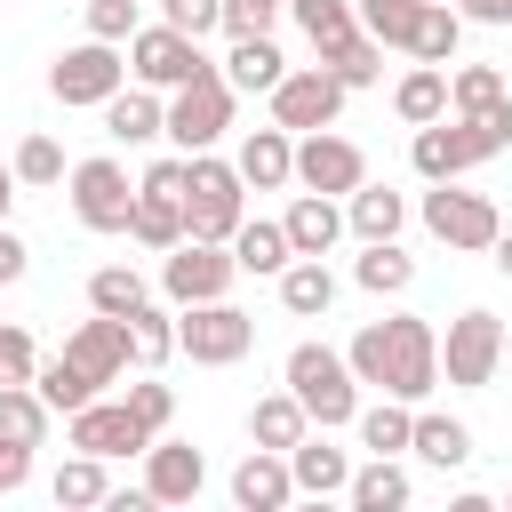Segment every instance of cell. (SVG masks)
<instances>
[{"label": "cell", "instance_id": "5b68a950", "mask_svg": "<svg viewBox=\"0 0 512 512\" xmlns=\"http://www.w3.org/2000/svg\"><path fill=\"white\" fill-rule=\"evenodd\" d=\"M176 352H184L192 368H232V360L256 352V320H248L240 304H224V296L176 304Z\"/></svg>", "mask_w": 512, "mask_h": 512}, {"label": "cell", "instance_id": "7bdbcfd3", "mask_svg": "<svg viewBox=\"0 0 512 512\" xmlns=\"http://www.w3.org/2000/svg\"><path fill=\"white\" fill-rule=\"evenodd\" d=\"M32 392H40V400H48L56 416H72L80 400H96V384H88V376H80V368H72L64 352H56V360H40V376H32Z\"/></svg>", "mask_w": 512, "mask_h": 512}, {"label": "cell", "instance_id": "9f6ffc18", "mask_svg": "<svg viewBox=\"0 0 512 512\" xmlns=\"http://www.w3.org/2000/svg\"><path fill=\"white\" fill-rule=\"evenodd\" d=\"M504 368H512V328H504Z\"/></svg>", "mask_w": 512, "mask_h": 512}, {"label": "cell", "instance_id": "6f0895ef", "mask_svg": "<svg viewBox=\"0 0 512 512\" xmlns=\"http://www.w3.org/2000/svg\"><path fill=\"white\" fill-rule=\"evenodd\" d=\"M0 496H8V480H0Z\"/></svg>", "mask_w": 512, "mask_h": 512}, {"label": "cell", "instance_id": "681fc988", "mask_svg": "<svg viewBox=\"0 0 512 512\" xmlns=\"http://www.w3.org/2000/svg\"><path fill=\"white\" fill-rule=\"evenodd\" d=\"M128 32H136V0H88V40L128 48Z\"/></svg>", "mask_w": 512, "mask_h": 512}, {"label": "cell", "instance_id": "74e56055", "mask_svg": "<svg viewBox=\"0 0 512 512\" xmlns=\"http://www.w3.org/2000/svg\"><path fill=\"white\" fill-rule=\"evenodd\" d=\"M288 16L304 24V40H312L320 56H328L336 40H352V32H360V16H352V0H288Z\"/></svg>", "mask_w": 512, "mask_h": 512}, {"label": "cell", "instance_id": "ffe728a7", "mask_svg": "<svg viewBox=\"0 0 512 512\" xmlns=\"http://www.w3.org/2000/svg\"><path fill=\"white\" fill-rule=\"evenodd\" d=\"M96 112H104V136H112V144H152V136H168L160 88H112Z\"/></svg>", "mask_w": 512, "mask_h": 512}, {"label": "cell", "instance_id": "836d02e7", "mask_svg": "<svg viewBox=\"0 0 512 512\" xmlns=\"http://www.w3.org/2000/svg\"><path fill=\"white\" fill-rule=\"evenodd\" d=\"M144 296H152V288H144V272H136V264H96V272H88V312L128 320Z\"/></svg>", "mask_w": 512, "mask_h": 512}, {"label": "cell", "instance_id": "f1b7e54d", "mask_svg": "<svg viewBox=\"0 0 512 512\" xmlns=\"http://www.w3.org/2000/svg\"><path fill=\"white\" fill-rule=\"evenodd\" d=\"M304 432H312V416L296 408V392H264V400L248 408V440H256V448H280V456H288Z\"/></svg>", "mask_w": 512, "mask_h": 512}, {"label": "cell", "instance_id": "e575fe53", "mask_svg": "<svg viewBox=\"0 0 512 512\" xmlns=\"http://www.w3.org/2000/svg\"><path fill=\"white\" fill-rule=\"evenodd\" d=\"M168 352H176V312H160V304L144 296V304L128 312V360H136V368H160Z\"/></svg>", "mask_w": 512, "mask_h": 512}, {"label": "cell", "instance_id": "3957f363", "mask_svg": "<svg viewBox=\"0 0 512 512\" xmlns=\"http://www.w3.org/2000/svg\"><path fill=\"white\" fill-rule=\"evenodd\" d=\"M240 216H248L240 168L216 160V144H208V152H184V232H192V240H232Z\"/></svg>", "mask_w": 512, "mask_h": 512}, {"label": "cell", "instance_id": "4fadbf2b", "mask_svg": "<svg viewBox=\"0 0 512 512\" xmlns=\"http://www.w3.org/2000/svg\"><path fill=\"white\" fill-rule=\"evenodd\" d=\"M296 184L344 200L352 184H368V152H360L352 136H336V128H304V136H296Z\"/></svg>", "mask_w": 512, "mask_h": 512}, {"label": "cell", "instance_id": "9c48e42d", "mask_svg": "<svg viewBox=\"0 0 512 512\" xmlns=\"http://www.w3.org/2000/svg\"><path fill=\"white\" fill-rule=\"evenodd\" d=\"M344 96H352V88H344L328 64L280 72V80H272V128H288V136H304V128H336Z\"/></svg>", "mask_w": 512, "mask_h": 512}, {"label": "cell", "instance_id": "ab89813d", "mask_svg": "<svg viewBox=\"0 0 512 512\" xmlns=\"http://www.w3.org/2000/svg\"><path fill=\"white\" fill-rule=\"evenodd\" d=\"M320 64H328V72H336L344 88H376V80H384V48H376L368 32H352V40H336V48L320 56Z\"/></svg>", "mask_w": 512, "mask_h": 512}, {"label": "cell", "instance_id": "2e32d148", "mask_svg": "<svg viewBox=\"0 0 512 512\" xmlns=\"http://www.w3.org/2000/svg\"><path fill=\"white\" fill-rule=\"evenodd\" d=\"M64 360L104 392V384H120L128 376V320H112V312H96V320H80L72 336H64Z\"/></svg>", "mask_w": 512, "mask_h": 512}, {"label": "cell", "instance_id": "30bf717a", "mask_svg": "<svg viewBox=\"0 0 512 512\" xmlns=\"http://www.w3.org/2000/svg\"><path fill=\"white\" fill-rule=\"evenodd\" d=\"M496 368H504V320L496 312H456L448 344H440V376L480 392V384H496Z\"/></svg>", "mask_w": 512, "mask_h": 512}, {"label": "cell", "instance_id": "7402d4cb", "mask_svg": "<svg viewBox=\"0 0 512 512\" xmlns=\"http://www.w3.org/2000/svg\"><path fill=\"white\" fill-rule=\"evenodd\" d=\"M400 224H408V200H400L392 184H352V192H344V232H360V240H400Z\"/></svg>", "mask_w": 512, "mask_h": 512}, {"label": "cell", "instance_id": "44dd1931", "mask_svg": "<svg viewBox=\"0 0 512 512\" xmlns=\"http://www.w3.org/2000/svg\"><path fill=\"white\" fill-rule=\"evenodd\" d=\"M280 232H288L296 256H328V248L344 240V200H328V192H296L288 216H280Z\"/></svg>", "mask_w": 512, "mask_h": 512}, {"label": "cell", "instance_id": "52a82bcc", "mask_svg": "<svg viewBox=\"0 0 512 512\" xmlns=\"http://www.w3.org/2000/svg\"><path fill=\"white\" fill-rule=\"evenodd\" d=\"M64 184H72V216H80L88 232H128L136 184H128V168H120L112 152H96V160H72V168H64Z\"/></svg>", "mask_w": 512, "mask_h": 512}, {"label": "cell", "instance_id": "f35d334b", "mask_svg": "<svg viewBox=\"0 0 512 512\" xmlns=\"http://www.w3.org/2000/svg\"><path fill=\"white\" fill-rule=\"evenodd\" d=\"M416 8H424V0H352L360 32H368L376 48H408V32H416Z\"/></svg>", "mask_w": 512, "mask_h": 512}, {"label": "cell", "instance_id": "5bb4252c", "mask_svg": "<svg viewBox=\"0 0 512 512\" xmlns=\"http://www.w3.org/2000/svg\"><path fill=\"white\" fill-rule=\"evenodd\" d=\"M424 232L448 240V248H488L504 232V216H496L488 192H456V176H448L440 192H424Z\"/></svg>", "mask_w": 512, "mask_h": 512}, {"label": "cell", "instance_id": "277c9868", "mask_svg": "<svg viewBox=\"0 0 512 512\" xmlns=\"http://www.w3.org/2000/svg\"><path fill=\"white\" fill-rule=\"evenodd\" d=\"M280 376H288L296 408H304L320 432H336V424H352V416H360V376H352V360H344V352H328V344H296Z\"/></svg>", "mask_w": 512, "mask_h": 512}, {"label": "cell", "instance_id": "7a4b0ae2", "mask_svg": "<svg viewBox=\"0 0 512 512\" xmlns=\"http://www.w3.org/2000/svg\"><path fill=\"white\" fill-rule=\"evenodd\" d=\"M512 144V96H496L488 112H440V120H424L416 128V144H408V160H416V176L424 184H448V176H464V168H480V160H496Z\"/></svg>", "mask_w": 512, "mask_h": 512}, {"label": "cell", "instance_id": "d590c367", "mask_svg": "<svg viewBox=\"0 0 512 512\" xmlns=\"http://www.w3.org/2000/svg\"><path fill=\"white\" fill-rule=\"evenodd\" d=\"M408 448H416L424 464H440V472H456V464H472V432H464L456 416H416V432H408Z\"/></svg>", "mask_w": 512, "mask_h": 512}, {"label": "cell", "instance_id": "6da1fadb", "mask_svg": "<svg viewBox=\"0 0 512 512\" xmlns=\"http://www.w3.org/2000/svg\"><path fill=\"white\" fill-rule=\"evenodd\" d=\"M344 360H352L360 384H376V392H392V400H424V392L440 384V336H432V320H416V312L368 320V328L344 344Z\"/></svg>", "mask_w": 512, "mask_h": 512}, {"label": "cell", "instance_id": "60d3db41", "mask_svg": "<svg viewBox=\"0 0 512 512\" xmlns=\"http://www.w3.org/2000/svg\"><path fill=\"white\" fill-rule=\"evenodd\" d=\"M48 496L56 504H104L112 496V480H104V456H72V464H56V480H48Z\"/></svg>", "mask_w": 512, "mask_h": 512}, {"label": "cell", "instance_id": "1f68e13d", "mask_svg": "<svg viewBox=\"0 0 512 512\" xmlns=\"http://www.w3.org/2000/svg\"><path fill=\"white\" fill-rule=\"evenodd\" d=\"M456 40H464V16L448 0H424L416 8V32H408V56L416 64H456Z\"/></svg>", "mask_w": 512, "mask_h": 512}, {"label": "cell", "instance_id": "4dcf8cb0", "mask_svg": "<svg viewBox=\"0 0 512 512\" xmlns=\"http://www.w3.org/2000/svg\"><path fill=\"white\" fill-rule=\"evenodd\" d=\"M48 400L32 384H0V448H40L48 440Z\"/></svg>", "mask_w": 512, "mask_h": 512}, {"label": "cell", "instance_id": "8fae6325", "mask_svg": "<svg viewBox=\"0 0 512 512\" xmlns=\"http://www.w3.org/2000/svg\"><path fill=\"white\" fill-rule=\"evenodd\" d=\"M128 72H136V88H184L192 72H208V56L176 24H136L128 32Z\"/></svg>", "mask_w": 512, "mask_h": 512}, {"label": "cell", "instance_id": "cb8c5ba5", "mask_svg": "<svg viewBox=\"0 0 512 512\" xmlns=\"http://www.w3.org/2000/svg\"><path fill=\"white\" fill-rule=\"evenodd\" d=\"M288 72V56L272 48V32H256V40H232V56H224V80H232V96H272V80Z\"/></svg>", "mask_w": 512, "mask_h": 512}, {"label": "cell", "instance_id": "ac0fdd59", "mask_svg": "<svg viewBox=\"0 0 512 512\" xmlns=\"http://www.w3.org/2000/svg\"><path fill=\"white\" fill-rule=\"evenodd\" d=\"M232 168H240L248 192H280V184H296V136L288 128H248L240 152H232Z\"/></svg>", "mask_w": 512, "mask_h": 512}, {"label": "cell", "instance_id": "83f0119b", "mask_svg": "<svg viewBox=\"0 0 512 512\" xmlns=\"http://www.w3.org/2000/svg\"><path fill=\"white\" fill-rule=\"evenodd\" d=\"M224 248H232V264H240V272H264V280H280V264L296 256V248H288V232H280V224H264V216H240V232H232Z\"/></svg>", "mask_w": 512, "mask_h": 512}, {"label": "cell", "instance_id": "816d5d0a", "mask_svg": "<svg viewBox=\"0 0 512 512\" xmlns=\"http://www.w3.org/2000/svg\"><path fill=\"white\" fill-rule=\"evenodd\" d=\"M24 264H32V248H24V240L0 224V288H16V280H24Z\"/></svg>", "mask_w": 512, "mask_h": 512}, {"label": "cell", "instance_id": "4316f807", "mask_svg": "<svg viewBox=\"0 0 512 512\" xmlns=\"http://www.w3.org/2000/svg\"><path fill=\"white\" fill-rule=\"evenodd\" d=\"M392 112H400L408 128L440 120V112H448V64H408V72H400V88H392Z\"/></svg>", "mask_w": 512, "mask_h": 512}, {"label": "cell", "instance_id": "7c38bea8", "mask_svg": "<svg viewBox=\"0 0 512 512\" xmlns=\"http://www.w3.org/2000/svg\"><path fill=\"white\" fill-rule=\"evenodd\" d=\"M120 80H128V56H120L112 40H80V48H64V56L48 64V96H56V104H104Z\"/></svg>", "mask_w": 512, "mask_h": 512}, {"label": "cell", "instance_id": "b9f144b4", "mask_svg": "<svg viewBox=\"0 0 512 512\" xmlns=\"http://www.w3.org/2000/svg\"><path fill=\"white\" fill-rule=\"evenodd\" d=\"M496 96H504V72H496V64H456V72H448V112H456V120H464V112H488Z\"/></svg>", "mask_w": 512, "mask_h": 512}, {"label": "cell", "instance_id": "bcb514c9", "mask_svg": "<svg viewBox=\"0 0 512 512\" xmlns=\"http://www.w3.org/2000/svg\"><path fill=\"white\" fill-rule=\"evenodd\" d=\"M280 8H288V0H224V24H216V32L256 40V32H272V24H280Z\"/></svg>", "mask_w": 512, "mask_h": 512}, {"label": "cell", "instance_id": "8992f818", "mask_svg": "<svg viewBox=\"0 0 512 512\" xmlns=\"http://www.w3.org/2000/svg\"><path fill=\"white\" fill-rule=\"evenodd\" d=\"M224 128H232V80H224L216 64L192 72L184 88H168V144H176V152H208Z\"/></svg>", "mask_w": 512, "mask_h": 512}, {"label": "cell", "instance_id": "9a60e30c", "mask_svg": "<svg viewBox=\"0 0 512 512\" xmlns=\"http://www.w3.org/2000/svg\"><path fill=\"white\" fill-rule=\"evenodd\" d=\"M64 440L112 464V456H136V448H144L152 432H144V424L128 416V400H80V408L64 416Z\"/></svg>", "mask_w": 512, "mask_h": 512}, {"label": "cell", "instance_id": "11a10c76", "mask_svg": "<svg viewBox=\"0 0 512 512\" xmlns=\"http://www.w3.org/2000/svg\"><path fill=\"white\" fill-rule=\"evenodd\" d=\"M8 208H16V168H0V224H8Z\"/></svg>", "mask_w": 512, "mask_h": 512}, {"label": "cell", "instance_id": "ee69618b", "mask_svg": "<svg viewBox=\"0 0 512 512\" xmlns=\"http://www.w3.org/2000/svg\"><path fill=\"white\" fill-rule=\"evenodd\" d=\"M8 168H16V184H32V192H48V184H64V144H56V136H24Z\"/></svg>", "mask_w": 512, "mask_h": 512}, {"label": "cell", "instance_id": "e0dca14e", "mask_svg": "<svg viewBox=\"0 0 512 512\" xmlns=\"http://www.w3.org/2000/svg\"><path fill=\"white\" fill-rule=\"evenodd\" d=\"M208 488V456L192 440H144V496L152 504H192Z\"/></svg>", "mask_w": 512, "mask_h": 512}, {"label": "cell", "instance_id": "ba28073f", "mask_svg": "<svg viewBox=\"0 0 512 512\" xmlns=\"http://www.w3.org/2000/svg\"><path fill=\"white\" fill-rule=\"evenodd\" d=\"M232 280H240V264H232V248L224 240H176L168 248V264H160V296L168 304H208V296H232Z\"/></svg>", "mask_w": 512, "mask_h": 512}, {"label": "cell", "instance_id": "d4e9b609", "mask_svg": "<svg viewBox=\"0 0 512 512\" xmlns=\"http://www.w3.org/2000/svg\"><path fill=\"white\" fill-rule=\"evenodd\" d=\"M352 280H360L368 296H408V288H416V256H408L400 240H360Z\"/></svg>", "mask_w": 512, "mask_h": 512}, {"label": "cell", "instance_id": "f6af8a7d", "mask_svg": "<svg viewBox=\"0 0 512 512\" xmlns=\"http://www.w3.org/2000/svg\"><path fill=\"white\" fill-rule=\"evenodd\" d=\"M128 416L160 440V432H168V416H176V392H168V384H152V368H144V384H128Z\"/></svg>", "mask_w": 512, "mask_h": 512}, {"label": "cell", "instance_id": "c3c4849f", "mask_svg": "<svg viewBox=\"0 0 512 512\" xmlns=\"http://www.w3.org/2000/svg\"><path fill=\"white\" fill-rule=\"evenodd\" d=\"M40 376V344L24 328H0V384H32Z\"/></svg>", "mask_w": 512, "mask_h": 512}, {"label": "cell", "instance_id": "f5cc1de1", "mask_svg": "<svg viewBox=\"0 0 512 512\" xmlns=\"http://www.w3.org/2000/svg\"><path fill=\"white\" fill-rule=\"evenodd\" d=\"M464 24H512V0H456Z\"/></svg>", "mask_w": 512, "mask_h": 512}, {"label": "cell", "instance_id": "484cf974", "mask_svg": "<svg viewBox=\"0 0 512 512\" xmlns=\"http://www.w3.org/2000/svg\"><path fill=\"white\" fill-rule=\"evenodd\" d=\"M280 304H288L296 320H320V312L336 304V272H328L320 256H288V264H280Z\"/></svg>", "mask_w": 512, "mask_h": 512}, {"label": "cell", "instance_id": "d6a6232c", "mask_svg": "<svg viewBox=\"0 0 512 512\" xmlns=\"http://www.w3.org/2000/svg\"><path fill=\"white\" fill-rule=\"evenodd\" d=\"M352 424H360V448H368V456H400L408 432H416V400H392V392H384V400L360 408Z\"/></svg>", "mask_w": 512, "mask_h": 512}, {"label": "cell", "instance_id": "f546056e", "mask_svg": "<svg viewBox=\"0 0 512 512\" xmlns=\"http://www.w3.org/2000/svg\"><path fill=\"white\" fill-rule=\"evenodd\" d=\"M344 496H352V512H400V504H408V472H400V456H368V464L344 480Z\"/></svg>", "mask_w": 512, "mask_h": 512}, {"label": "cell", "instance_id": "7dc6e473", "mask_svg": "<svg viewBox=\"0 0 512 512\" xmlns=\"http://www.w3.org/2000/svg\"><path fill=\"white\" fill-rule=\"evenodd\" d=\"M160 24H176L184 40H208L224 24V0H160Z\"/></svg>", "mask_w": 512, "mask_h": 512}, {"label": "cell", "instance_id": "f907efd6", "mask_svg": "<svg viewBox=\"0 0 512 512\" xmlns=\"http://www.w3.org/2000/svg\"><path fill=\"white\" fill-rule=\"evenodd\" d=\"M136 192H160V200H184V152H168V160H152Z\"/></svg>", "mask_w": 512, "mask_h": 512}, {"label": "cell", "instance_id": "603a6c76", "mask_svg": "<svg viewBox=\"0 0 512 512\" xmlns=\"http://www.w3.org/2000/svg\"><path fill=\"white\" fill-rule=\"evenodd\" d=\"M288 472H296V496H344V480H352V464H344V448H328V432H304L288 448Z\"/></svg>", "mask_w": 512, "mask_h": 512}, {"label": "cell", "instance_id": "d6986e66", "mask_svg": "<svg viewBox=\"0 0 512 512\" xmlns=\"http://www.w3.org/2000/svg\"><path fill=\"white\" fill-rule=\"evenodd\" d=\"M288 496H296V472H288L280 448H248V456L232 464V504H240V512H280Z\"/></svg>", "mask_w": 512, "mask_h": 512}, {"label": "cell", "instance_id": "db71d44e", "mask_svg": "<svg viewBox=\"0 0 512 512\" xmlns=\"http://www.w3.org/2000/svg\"><path fill=\"white\" fill-rule=\"evenodd\" d=\"M488 256H496V272L512 280V232H496V240H488Z\"/></svg>", "mask_w": 512, "mask_h": 512}, {"label": "cell", "instance_id": "8d00e7d4", "mask_svg": "<svg viewBox=\"0 0 512 512\" xmlns=\"http://www.w3.org/2000/svg\"><path fill=\"white\" fill-rule=\"evenodd\" d=\"M128 232L144 240V248H176L184 240V200H160V192H136V208H128Z\"/></svg>", "mask_w": 512, "mask_h": 512}]
</instances>
